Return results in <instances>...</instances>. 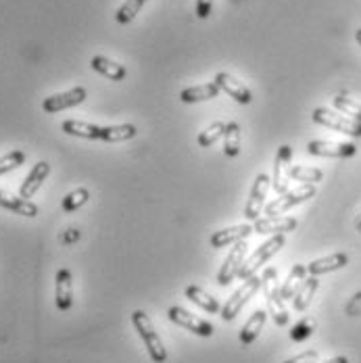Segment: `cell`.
Segmentation results:
<instances>
[{"mask_svg": "<svg viewBox=\"0 0 361 363\" xmlns=\"http://www.w3.org/2000/svg\"><path fill=\"white\" fill-rule=\"evenodd\" d=\"M186 298H190L194 305H199L203 311H207V313H217L219 311V303H217V298H213L209 292H205L201 286H194V284H190L188 289H186Z\"/></svg>", "mask_w": 361, "mask_h": 363, "instance_id": "27", "label": "cell"}, {"mask_svg": "<svg viewBox=\"0 0 361 363\" xmlns=\"http://www.w3.org/2000/svg\"><path fill=\"white\" fill-rule=\"evenodd\" d=\"M146 2H148V0H126V2L119 6V11L115 13V21L121 23V26L132 23V21L136 19V15L143 11V6H145Z\"/></svg>", "mask_w": 361, "mask_h": 363, "instance_id": "30", "label": "cell"}, {"mask_svg": "<svg viewBox=\"0 0 361 363\" xmlns=\"http://www.w3.org/2000/svg\"><path fill=\"white\" fill-rule=\"evenodd\" d=\"M167 318L176 324V326L186 328L188 332H192V334H196V336H203V338H209V336H213V326L207 322V320H201L199 315H194V313H190L188 309H184L180 305H174V307H170L167 309Z\"/></svg>", "mask_w": 361, "mask_h": 363, "instance_id": "7", "label": "cell"}, {"mask_svg": "<svg viewBox=\"0 0 361 363\" xmlns=\"http://www.w3.org/2000/svg\"><path fill=\"white\" fill-rule=\"evenodd\" d=\"M313 121L324 125V128H330L334 132H340V134H347L351 138H361V123L343 115V113H336V111L324 109V107H318L313 111Z\"/></svg>", "mask_w": 361, "mask_h": 363, "instance_id": "5", "label": "cell"}, {"mask_svg": "<svg viewBox=\"0 0 361 363\" xmlns=\"http://www.w3.org/2000/svg\"><path fill=\"white\" fill-rule=\"evenodd\" d=\"M324 363H349V359H347V357H343V355H338V357H332V359H328V362Z\"/></svg>", "mask_w": 361, "mask_h": 363, "instance_id": "40", "label": "cell"}, {"mask_svg": "<svg viewBox=\"0 0 361 363\" xmlns=\"http://www.w3.org/2000/svg\"><path fill=\"white\" fill-rule=\"evenodd\" d=\"M309 155L328 157V159H349L357 155V146L351 143H330V140H311L307 145Z\"/></svg>", "mask_w": 361, "mask_h": 363, "instance_id": "11", "label": "cell"}, {"mask_svg": "<svg viewBox=\"0 0 361 363\" xmlns=\"http://www.w3.org/2000/svg\"><path fill=\"white\" fill-rule=\"evenodd\" d=\"M261 289L267 301V313L278 326H287L290 320L289 311L284 307V301L280 296V284H278V272L274 267H267L261 276Z\"/></svg>", "mask_w": 361, "mask_h": 363, "instance_id": "1", "label": "cell"}, {"mask_svg": "<svg viewBox=\"0 0 361 363\" xmlns=\"http://www.w3.org/2000/svg\"><path fill=\"white\" fill-rule=\"evenodd\" d=\"M211 9H213V0H196L194 13L199 19H207L211 15Z\"/></svg>", "mask_w": 361, "mask_h": 363, "instance_id": "36", "label": "cell"}, {"mask_svg": "<svg viewBox=\"0 0 361 363\" xmlns=\"http://www.w3.org/2000/svg\"><path fill=\"white\" fill-rule=\"evenodd\" d=\"M272 188V178L267 174H259L255 178L253 186H251V192H249V201H247V207H245V218L247 221H257L261 211L265 209V199H267V192Z\"/></svg>", "mask_w": 361, "mask_h": 363, "instance_id": "8", "label": "cell"}, {"mask_svg": "<svg viewBox=\"0 0 361 363\" xmlns=\"http://www.w3.org/2000/svg\"><path fill=\"white\" fill-rule=\"evenodd\" d=\"M132 326L136 328V332L140 334V338H143V342H145L146 351H148L152 363L167 362V351H165V347H163L159 334L155 332V326H152L150 318L146 315L145 311L138 309V311L132 313Z\"/></svg>", "mask_w": 361, "mask_h": 363, "instance_id": "2", "label": "cell"}, {"mask_svg": "<svg viewBox=\"0 0 361 363\" xmlns=\"http://www.w3.org/2000/svg\"><path fill=\"white\" fill-rule=\"evenodd\" d=\"M88 199H90L88 188H75L73 192H70V194L63 199L61 207H63L65 213H73V211H77L79 207H84V205L88 203Z\"/></svg>", "mask_w": 361, "mask_h": 363, "instance_id": "32", "label": "cell"}, {"mask_svg": "<svg viewBox=\"0 0 361 363\" xmlns=\"http://www.w3.org/2000/svg\"><path fill=\"white\" fill-rule=\"evenodd\" d=\"M313 330H316L313 320H301L296 326H292V330H290V338L294 342H303V340H307L313 334Z\"/></svg>", "mask_w": 361, "mask_h": 363, "instance_id": "35", "label": "cell"}, {"mask_svg": "<svg viewBox=\"0 0 361 363\" xmlns=\"http://www.w3.org/2000/svg\"><path fill=\"white\" fill-rule=\"evenodd\" d=\"M223 152H226V157H238V152H240V125L236 121L226 123Z\"/></svg>", "mask_w": 361, "mask_h": 363, "instance_id": "28", "label": "cell"}, {"mask_svg": "<svg viewBox=\"0 0 361 363\" xmlns=\"http://www.w3.org/2000/svg\"><path fill=\"white\" fill-rule=\"evenodd\" d=\"M292 157V148L289 145H282L276 152L274 161V176H272V188L280 196L289 190V163Z\"/></svg>", "mask_w": 361, "mask_h": 363, "instance_id": "13", "label": "cell"}, {"mask_svg": "<svg viewBox=\"0 0 361 363\" xmlns=\"http://www.w3.org/2000/svg\"><path fill=\"white\" fill-rule=\"evenodd\" d=\"M79 238V232L75 230V228H72V230H67L63 236H61V242H65V245H72V242H75Z\"/></svg>", "mask_w": 361, "mask_h": 363, "instance_id": "39", "label": "cell"}, {"mask_svg": "<svg viewBox=\"0 0 361 363\" xmlns=\"http://www.w3.org/2000/svg\"><path fill=\"white\" fill-rule=\"evenodd\" d=\"M284 245H287L284 234H276V236L267 238L263 245H259L253 253L245 259V263H243V267H240V272H238V278L247 280V278L255 276V274H257V269H259L261 265H265V263H267L274 255L278 253Z\"/></svg>", "mask_w": 361, "mask_h": 363, "instance_id": "3", "label": "cell"}, {"mask_svg": "<svg viewBox=\"0 0 361 363\" xmlns=\"http://www.w3.org/2000/svg\"><path fill=\"white\" fill-rule=\"evenodd\" d=\"M86 96H88L86 88L77 86V88H72V90H67V92L52 94V96L44 99V101H42V109H44V113H48V115L61 113V111L73 109V107L82 105V103L86 101Z\"/></svg>", "mask_w": 361, "mask_h": 363, "instance_id": "10", "label": "cell"}, {"mask_svg": "<svg viewBox=\"0 0 361 363\" xmlns=\"http://www.w3.org/2000/svg\"><path fill=\"white\" fill-rule=\"evenodd\" d=\"M55 303L59 311H70L73 305V280L72 272L61 267L55 278Z\"/></svg>", "mask_w": 361, "mask_h": 363, "instance_id": "14", "label": "cell"}, {"mask_svg": "<svg viewBox=\"0 0 361 363\" xmlns=\"http://www.w3.org/2000/svg\"><path fill=\"white\" fill-rule=\"evenodd\" d=\"M255 230L249 223H240V225H232V228H223V230H217L211 236V247L213 249H223L228 245H236L240 240H247Z\"/></svg>", "mask_w": 361, "mask_h": 363, "instance_id": "15", "label": "cell"}, {"mask_svg": "<svg viewBox=\"0 0 361 363\" xmlns=\"http://www.w3.org/2000/svg\"><path fill=\"white\" fill-rule=\"evenodd\" d=\"M313 196H316V186H313V184H301L299 188L287 190V192L280 194L276 201L267 203V205H265V216H267V218L282 216V213H287L289 209L301 205V203H305V201H309V199H313Z\"/></svg>", "mask_w": 361, "mask_h": 363, "instance_id": "4", "label": "cell"}, {"mask_svg": "<svg viewBox=\"0 0 361 363\" xmlns=\"http://www.w3.org/2000/svg\"><path fill=\"white\" fill-rule=\"evenodd\" d=\"M318 359H320V353L318 351H305V353H299L296 357H292V359L284 363H316Z\"/></svg>", "mask_w": 361, "mask_h": 363, "instance_id": "37", "label": "cell"}, {"mask_svg": "<svg viewBox=\"0 0 361 363\" xmlns=\"http://www.w3.org/2000/svg\"><path fill=\"white\" fill-rule=\"evenodd\" d=\"M219 86L216 82H209V84H201V86H190L186 90L180 92V101L186 105H194V103H203V101H211L219 96Z\"/></svg>", "mask_w": 361, "mask_h": 363, "instance_id": "20", "label": "cell"}, {"mask_svg": "<svg viewBox=\"0 0 361 363\" xmlns=\"http://www.w3.org/2000/svg\"><path fill=\"white\" fill-rule=\"evenodd\" d=\"M332 103H334V107H336L338 113L349 115L351 119H355V121L361 123V103H357L355 99H349L347 94H336L332 99Z\"/></svg>", "mask_w": 361, "mask_h": 363, "instance_id": "31", "label": "cell"}, {"mask_svg": "<svg viewBox=\"0 0 361 363\" xmlns=\"http://www.w3.org/2000/svg\"><path fill=\"white\" fill-rule=\"evenodd\" d=\"M299 221L294 218H284V216H276V218H261L255 221L253 230L257 234H287V232H292L296 230Z\"/></svg>", "mask_w": 361, "mask_h": 363, "instance_id": "17", "label": "cell"}, {"mask_svg": "<svg viewBox=\"0 0 361 363\" xmlns=\"http://www.w3.org/2000/svg\"><path fill=\"white\" fill-rule=\"evenodd\" d=\"M48 174H50V165H48L46 161H40V163H36V165L32 167V172L28 174V178H26L23 184H21V188H19V196L30 201V199L36 194L38 190H40V186L44 184V180L48 178Z\"/></svg>", "mask_w": 361, "mask_h": 363, "instance_id": "19", "label": "cell"}, {"mask_svg": "<svg viewBox=\"0 0 361 363\" xmlns=\"http://www.w3.org/2000/svg\"><path fill=\"white\" fill-rule=\"evenodd\" d=\"M289 178L294 182H303V184H318L324 180V172L318 167H305V165H292L289 167Z\"/></svg>", "mask_w": 361, "mask_h": 363, "instance_id": "29", "label": "cell"}, {"mask_svg": "<svg viewBox=\"0 0 361 363\" xmlns=\"http://www.w3.org/2000/svg\"><path fill=\"white\" fill-rule=\"evenodd\" d=\"M0 207L15 213V216H21V218H36L38 211H40L36 203L21 199V196H15L6 190H0Z\"/></svg>", "mask_w": 361, "mask_h": 363, "instance_id": "16", "label": "cell"}, {"mask_svg": "<svg viewBox=\"0 0 361 363\" xmlns=\"http://www.w3.org/2000/svg\"><path fill=\"white\" fill-rule=\"evenodd\" d=\"M138 130L132 123H119V125H105L101 130V140L109 145H119V143H128L132 138H136Z\"/></svg>", "mask_w": 361, "mask_h": 363, "instance_id": "22", "label": "cell"}, {"mask_svg": "<svg viewBox=\"0 0 361 363\" xmlns=\"http://www.w3.org/2000/svg\"><path fill=\"white\" fill-rule=\"evenodd\" d=\"M259 289H261V278H259V276L247 278V280L243 282V286L234 292V294L228 298V303L223 305V309H221L223 322H232V320L243 311V307H245V305L253 298L255 294H257Z\"/></svg>", "mask_w": 361, "mask_h": 363, "instance_id": "6", "label": "cell"}, {"mask_svg": "<svg viewBox=\"0 0 361 363\" xmlns=\"http://www.w3.org/2000/svg\"><path fill=\"white\" fill-rule=\"evenodd\" d=\"M318 289H320V280H318L316 276L305 278V282L301 284V289L296 291L294 298H292V309L299 311V313H303V311L311 305V298H313V294L318 292Z\"/></svg>", "mask_w": 361, "mask_h": 363, "instance_id": "25", "label": "cell"}, {"mask_svg": "<svg viewBox=\"0 0 361 363\" xmlns=\"http://www.w3.org/2000/svg\"><path fill=\"white\" fill-rule=\"evenodd\" d=\"M305 276H307V265L303 263H296L292 269H290L289 278L284 280V284L280 286V296L282 301H292L296 291L301 289V284L305 282Z\"/></svg>", "mask_w": 361, "mask_h": 363, "instance_id": "26", "label": "cell"}, {"mask_svg": "<svg viewBox=\"0 0 361 363\" xmlns=\"http://www.w3.org/2000/svg\"><path fill=\"white\" fill-rule=\"evenodd\" d=\"M267 315H270L267 311L257 309L253 315L247 320V324L240 330V342H243L245 347L253 345L255 340L259 338V334L263 332V326H265V322H267Z\"/></svg>", "mask_w": 361, "mask_h": 363, "instance_id": "23", "label": "cell"}, {"mask_svg": "<svg viewBox=\"0 0 361 363\" xmlns=\"http://www.w3.org/2000/svg\"><path fill=\"white\" fill-rule=\"evenodd\" d=\"M355 40H357V44H360V46H361V28H360V30H357V34H355Z\"/></svg>", "mask_w": 361, "mask_h": 363, "instance_id": "41", "label": "cell"}, {"mask_svg": "<svg viewBox=\"0 0 361 363\" xmlns=\"http://www.w3.org/2000/svg\"><path fill=\"white\" fill-rule=\"evenodd\" d=\"M23 163H26V152L23 150H11V152L2 155L0 157V176L21 167Z\"/></svg>", "mask_w": 361, "mask_h": 363, "instance_id": "34", "label": "cell"}, {"mask_svg": "<svg viewBox=\"0 0 361 363\" xmlns=\"http://www.w3.org/2000/svg\"><path fill=\"white\" fill-rule=\"evenodd\" d=\"M90 67H92L94 72L101 73V75H105L111 82H121V79H126V75H128V69H126L123 65L111 61L107 57H101V55H99V57H92Z\"/></svg>", "mask_w": 361, "mask_h": 363, "instance_id": "24", "label": "cell"}, {"mask_svg": "<svg viewBox=\"0 0 361 363\" xmlns=\"http://www.w3.org/2000/svg\"><path fill=\"white\" fill-rule=\"evenodd\" d=\"M349 263V255L347 253H332L328 257H320V259H313L309 265H307V274L311 276H324V274H332V272H338L343 269L345 265Z\"/></svg>", "mask_w": 361, "mask_h": 363, "instance_id": "18", "label": "cell"}, {"mask_svg": "<svg viewBox=\"0 0 361 363\" xmlns=\"http://www.w3.org/2000/svg\"><path fill=\"white\" fill-rule=\"evenodd\" d=\"M247 251H249V247H247L245 240L232 245V251L226 257L223 265H221L219 272H217V284H219V286H228L230 282H234V278L238 276V272H240V267H243V263H245Z\"/></svg>", "mask_w": 361, "mask_h": 363, "instance_id": "9", "label": "cell"}, {"mask_svg": "<svg viewBox=\"0 0 361 363\" xmlns=\"http://www.w3.org/2000/svg\"><path fill=\"white\" fill-rule=\"evenodd\" d=\"M347 313H349V315H353V318H355V315H360L361 313V292H357V294L351 298V303L347 305Z\"/></svg>", "mask_w": 361, "mask_h": 363, "instance_id": "38", "label": "cell"}, {"mask_svg": "<svg viewBox=\"0 0 361 363\" xmlns=\"http://www.w3.org/2000/svg\"><path fill=\"white\" fill-rule=\"evenodd\" d=\"M213 82L219 86L221 92H226L228 96H232L236 103H240V105H251V103H253V92H251L240 79H236L234 75L221 72L217 73Z\"/></svg>", "mask_w": 361, "mask_h": 363, "instance_id": "12", "label": "cell"}, {"mask_svg": "<svg viewBox=\"0 0 361 363\" xmlns=\"http://www.w3.org/2000/svg\"><path fill=\"white\" fill-rule=\"evenodd\" d=\"M223 132H226V123H223V121H213L205 132L199 134V146H201V148L213 146L219 138H223Z\"/></svg>", "mask_w": 361, "mask_h": 363, "instance_id": "33", "label": "cell"}, {"mask_svg": "<svg viewBox=\"0 0 361 363\" xmlns=\"http://www.w3.org/2000/svg\"><path fill=\"white\" fill-rule=\"evenodd\" d=\"M61 130L67 136H75V138H84V140H101V125L88 123V121H77V119H67L63 121Z\"/></svg>", "mask_w": 361, "mask_h": 363, "instance_id": "21", "label": "cell"}]
</instances>
